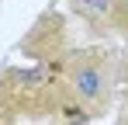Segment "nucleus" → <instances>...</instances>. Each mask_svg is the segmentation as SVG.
Returning <instances> with one entry per match:
<instances>
[{
	"mask_svg": "<svg viewBox=\"0 0 128 125\" xmlns=\"http://www.w3.org/2000/svg\"><path fill=\"white\" fill-rule=\"evenodd\" d=\"M73 94L80 97L83 104H97L104 97V73H100V66H76V73H73Z\"/></svg>",
	"mask_w": 128,
	"mask_h": 125,
	"instance_id": "obj_1",
	"label": "nucleus"
},
{
	"mask_svg": "<svg viewBox=\"0 0 128 125\" xmlns=\"http://www.w3.org/2000/svg\"><path fill=\"white\" fill-rule=\"evenodd\" d=\"M83 11L90 18H104V14H111V0H83Z\"/></svg>",
	"mask_w": 128,
	"mask_h": 125,
	"instance_id": "obj_2",
	"label": "nucleus"
},
{
	"mask_svg": "<svg viewBox=\"0 0 128 125\" xmlns=\"http://www.w3.org/2000/svg\"><path fill=\"white\" fill-rule=\"evenodd\" d=\"M125 125H128V122H125Z\"/></svg>",
	"mask_w": 128,
	"mask_h": 125,
	"instance_id": "obj_3",
	"label": "nucleus"
}]
</instances>
